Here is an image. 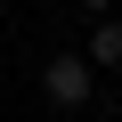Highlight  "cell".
I'll list each match as a JSON object with an SVG mask.
<instances>
[{
  "mask_svg": "<svg viewBox=\"0 0 122 122\" xmlns=\"http://www.w3.org/2000/svg\"><path fill=\"white\" fill-rule=\"evenodd\" d=\"M41 98H49V106H65V114H81V106L98 98V65H90L81 49H57L49 65H41Z\"/></svg>",
  "mask_w": 122,
  "mask_h": 122,
  "instance_id": "6da1fadb",
  "label": "cell"
},
{
  "mask_svg": "<svg viewBox=\"0 0 122 122\" xmlns=\"http://www.w3.org/2000/svg\"><path fill=\"white\" fill-rule=\"evenodd\" d=\"M81 57H90L98 73H114V65H122V16H98L90 41H81Z\"/></svg>",
  "mask_w": 122,
  "mask_h": 122,
  "instance_id": "7a4b0ae2",
  "label": "cell"
},
{
  "mask_svg": "<svg viewBox=\"0 0 122 122\" xmlns=\"http://www.w3.org/2000/svg\"><path fill=\"white\" fill-rule=\"evenodd\" d=\"M73 8H81V16L98 25V16H114V0H73Z\"/></svg>",
  "mask_w": 122,
  "mask_h": 122,
  "instance_id": "3957f363",
  "label": "cell"
}]
</instances>
